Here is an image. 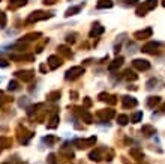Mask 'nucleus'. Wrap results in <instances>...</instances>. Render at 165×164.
Here are the masks:
<instances>
[{"instance_id":"nucleus-9","label":"nucleus","mask_w":165,"mask_h":164,"mask_svg":"<svg viewBox=\"0 0 165 164\" xmlns=\"http://www.w3.org/2000/svg\"><path fill=\"white\" fill-rule=\"evenodd\" d=\"M62 59L57 56V54H51L50 57H48V66H50V69H57L59 66H62Z\"/></svg>"},{"instance_id":"nucleus-42","label":"nucleus","mask_w":165,"mask_h":164,"mask_svg":"<svg viewBox=\"0 0 165 164\" xmlns=\"http://www.w3.org/2000/svg\"><path fill=\"white\" fill-rule=\"evenodd\" d=\"M0 66H2V68H8L9 63L5 60V59H0Z\"/></svg>"},{"instance_id":"nucleus-11","label":"nucleus","mask_w":165,"mask_h":164,"mask_svg":"<svg viewBox=\"0 0 165 164\" xmlns=\"http://www.w3.org/2000/svg\"><path fill=\"white\" fill-rule=\"evenodd\" d=\"M123 62H125V59H123L122 56L116 57V59H114V60L111 62L110 65H108V71H110V72H114V71H117V69H119L123 65Z\"/></svg>"},{"instance_id":"nucleus-22","label":"nucleus","mask_w":165,"mask_h":164,"mask_svg":"<svg viewBox=\"0 0 165 164\" xmlns=\"http://www.w3.org/2000/svg\"><path fill=\"white\" fill-rule=\"evenodd\" d=\"M60 96H62L60 90H53V92H50V94L47 95V99H48V101H59Z\"/></svg>"},{"instance_id":"nucleus-6","label":"nucleus","mask_w":165,"mask_h":164,"mask_svg":"<svg viewBox=\"0 0 165 164\" xmlns=\"http://www.w3.org/2000/svg\"><path fill=\"white\" fill-rule=\"evenodd\" d=\"M15 77L20 78V80H23V81H32L33 77H35V71H17L15 72Z\"/></svg>"},{"instance_id":"nucleus-46","label":"nucleus","mask_w":165,"mask_h":164,"mask_svg":"<svg viewBox=\"0 0 165 164\" xmlns=\"http://www.w3.org/2000/svg\"><path fill=\"white\" fill-rule=\"evenodd\" d=\"M54 3H56V0H44V5H48V6L54 5Z\"/></svg>"},{"instance_id":"nucleus-10","label":"nucleus","mask_w":165,"mask_h":164,"mask_svg":"<svg viewBox=\"0 0 165 164\" xmlns=\"http://www.w3.org/2000/svg\"><path fill=\"white\" fill-rule=\"evenodd\" d=\"M114 110H111V109H108V110H99L98 112V118L101 119V121H110L111 118H114Z\"/></svg>"},{"instance_id":"nucleus-18","label":"nucleus","mask_w":165,"mask_h":164,"mask_svg":"<svg viewBox=\"0 0 165 164\" xmlns=\"http://www.w3.org/2000/svg\"><path fill=\"white\" fill-rule=\"evenodd\" d=\"M113 0H99L98 2V5H96V8L98 9H110L113 8Z\"/></svg>"},{"instance_id":"nucleus-33","label":"nucleus","mask_w":165,"mask_h":164,"mask_svg":"<svg viewBox=\"0 0 165 164\" xmlns=\"http://www.w3.org/2000/svg\"><path fill=\"white\" fill-rule=\"evenodd\" d=\"M141 119H143V112H137L134 116H132V119H131V121L134 122V123H137V122H140Z\"/></svg>"},{"instance_id":"nucleus-34","label":"nucleus","mask_w":165,"mask_h":164,"mask_svg":"<svg viewBox=\"0 0 165 164\" xmlns=\"http://www.w3.org/2000/svg\"><path fill=\"white\" fill-rule=\"evenodd\" d=\"M77 36L78 35L77 33H69L68 36H66V42H69V44H74L75 41H77Z\"/></svg>"},{"instance_id":"nucleus-13","label":"nucleus","mask_w":165,"mask_h":164,"mask_svg":"<svg viewBox=\"0 0 165 164\" xmlns=\"http://www.w3.org/2000/svg\"><path fill=\"white\" fill-rule=\"evenodd\" d=\"M42 36V33L41 32H33V33H29V35H26L20 42H23V44H27V42H32V41H36L38 38H41Z\"/></svg>"},{"instance_id":"nucleus-27","label":"nucleus","mask_w":165,"mask_h":164,"mask_svg":"<svg viewBox=\"0 0 165 164\" xmlns=\"http://www.w3.org/2000/svg\"><path fill=\"white\" fill-rule=\"evenodd\" d=\"M18 89H20V83H18L17 80H11L8 84V90L14 92V90H18Z\"/></svg>"},{"instance_id":"nucleus-1","label":"nucleus","mask_w":165,"mask_h":164,"mask_svg":"<svg viewBox=\"0 0 165 164\" xmlns=\"http://www.w3.org/2000/svg\"><path fill=\"white\" fill-rule=\"evenodd\" d=\"M54 14L53 12H45V11H35L32 12L29 17H27L26 23L27 24H32V23H36V21H42V20H48V18H53Z\"/></svg>"},{"instance_id":"nucleus-21","label":"nucleus","mask_w":165,"mask_h":164,"mask_svg":"<svg viewBox=\"0 0 165 164\" xmlns=\"http://www.w3.org/2000/svg\"><path fill=\"white\" fill-rule=\"evenodd\" d=\"M159 103H161V96H149L147 98V107L149 109H155Z\"/></svg>"},{"instance_id":"nucleus-2","label":"nucleus","mask_w":165,"mask_h":164,"mask_svg":"<svg viewBox=\"0 0 165 164\" xmlns=\"http://www.w3.org/2000/svg\"><path fill=\"white\" fill-rule=\"evenodd\" d=\"M84 74V68L83 66H72L66 71V74H65V78L66 80H71V81H74V80H77L80 78L81 75Z\"/></svg>"},{"instance_id":"nucleus-20","label":"nucleus","mask_w":165,"mask_h":164,"mask_svg":"<svg viewBox=\"0 0 165 164\" xmlns=\"http://www.w3.org/2000/svg\"><path fill=\"white\" fill-rule=\"evenodd\" d=\"M147 12H149V8L146 6V3H144V2H143V3H140L138 6H137V11H135V14H137L138 17H144Z\"/></svg>"},{"instance_id":"nucleus-43","label":"nucleus","mask_w":165,"mask_h":164,"mask_svg":"<svg viewBox=\"0 0 165 164\" xmlns=\"http://www.w3.org/2000/svg\"><path fill=\"white\" fill-rule=\"evenodd\" d=\"M84 105H86V107H90V105H92V99H90V98H84Z\"/></svg>"},{"instance_id":"nucleus-25","label":"nucleus","mask_w":165,"mask_h":164,"mask_svg":"<svg viewBox=\"0 0 165 164\" xmlns=\"http://www.w3.org/2000/svg\"><path fill=\"white\" fill-rule=\"evenodd\" d=\"M81 112H80V114H81V118L84 119V121L87 122V123H92V121H93V118H92V114L87 112V110H84V109H80Z\"/></svg>"},{"instance_id":"nucleus-3","label":"nucleus","mask_w":165,"mask_h":164,"mask_svg":"<svg viewBox=\"0 0 165 164\" xmlns=\"http://www.w3.org/2000/svg\"><path fill=\"white\" fill-rule=\"evenodd\" d=\"M159 47H161V44H159V42H156V41H150V42H147V44H144V45H143L141 51L147 53V54H155V53L159 51Z\"/></svg>"},{"instance_id":"nucleus-12","label":"nucleus","mask_w":165,"mask_h":164,"mask_svg":"<svg viewBox=\"0 0 165 164\" xmlns=\"http://www.w3.org/2000/svg\"><path fill=\"white\" fill-rule=\"evenodd\" d=\"M105 32V27L101 26V24H93V27H92V30H90V38H98L99 35H102Z\"/></svg>"},{"instance_id":"nucleus-29","label":"nucleus","mask_w":165,"mask_h":164,"mask_svg":"<svg viewBox=\"0 0 165 164\" xmlns=\"http://www.w3.org/2000/svg\"><path fill=\"white\" fill-rule=\"evenodd\" d=\"M158 84V78H150L147 83H146V89L147 90H152V89H155Z\"/></svg>"},{"instance_id":"nucleus-39","label":"nucleus","mask_w":165,"mask_h":164,"mask_svg":"<svg viewBox=\"0 0 165 164\" xmlns=\"http://www.w3.org/2000/svg\"><path fill=\"white\" fill-rule=\"evenodd\" d=\"M126 2V6H134V5H137L140 0H125Z\"/></svg>"},{"instance_id":"nucleus-5","label":"nucleus","mask_w":165,"mask_h":164,"mask_svg":"<svg viewBox=\"0 0 165 164\" xmlns=\"http://www.w3.org/2000/svg\"><path fill=\"white\" fill-rule=\"evenodd\" d=\"M132 66L138 71H147V69H150V62L146 60V59H134Z\"/></svg>"},{"instance_id":"nucleus-48","label":"nucleus","mask_w":165,"mask_h":164,"mask_svg":"<svg viewBox=\"0 0 165 164\" xmlns=\"http://www.w3.org/2000/svg\"><path fill=\"white\" fill-rule=\"evenodd\" d=\"M161 112H162V113H165V103L162 104V107H161Z\"/></svg>"},{"instance_id":"nucleus-35","label":"nucleus","mask_w":165,"mask_h":164,"mask_svg":"<svg viewBox=\"0 0 165 164\" xmlns=\"http://www.w3.org/2000/svg\"><path fill=\"white\" fill-rule=\"evenodd\" d=\"M8 101H12V98H6V96H5V94L0 90V105H2L3 103H8Z\"/></svg>"},{"instance_id":"nucleus-26","label":"nucleus","mask_w":165,"mask_h":164,"mask_svg":"<svg viewBox=\"0 0 165 164\" xmlns=\"http://www.w3.org/2000/svg\"><path fill=\"white\" fill-rule=\"evenodd\" d=\"M89 158L92 160V161H101V151H92L90 154H89Z\"/></svg>"},{"instance_id":"nucleus-47","label":"nucleus","mask_w":165,"mask_h":164,"mask_svg":"<svg viewBox=\"0 0 165 164\" xmlns=\"http://www.w3.org/2000/svg\"><path fill=\"white\" fill-rule=\"evenodd\" d=\"M41 71H42V72H45V71H47V66H45V65H41Z\"/></svg>"},{"instance_id":"nucleus-51","label":"nucleus","mask_w":165,"mask_h":164,"mask_svg":"<svg viewBox=\"0 0 165 164\" xmlns=\"http://www.w3.org/2000/svg\"><path fill=\"white\" fill-rule=\"evenodd\" d=\"M0 2H2V0H0Z\"/></svg>"},{"instance_id":"nucleus-23","label":"nucleus","mask_w":165,"mask_h":164,"mask_svg":"<svg viewBox=\"0 0 165 164\" xmlns=\"http://www.w3.org/2000/svg\"><path fill=\"white\" fill-rule=\"evenodd\" d=\"M131 155L134 157L135 160H143V158H144L143 151H141V149H138V147H132V149H131Z\"/></svg>"},{"instance_id":"nucleus-30","label":"nucleus","mask_w":165,"mask_h":164,"mask_svg":"<svg viewBox=\"0 0 165 164\" xmlns=\"http://www.w3.org/2000/svg\"><path fill=\"white\" fill-rule=\"evenodd\" d=\"M57 125H59V116H57V114H54L51 119H50V123H48L47 127H48V128H56Z\"/></svg>"},{"instance_id":"nucleus-40","label":"nucleus","mask_w":165,"mask_h":164,"mask_svg":"<svg viewBox=\"0 0 165 164\" xmlns=\"http://www.w3.org/2000/svg\"><path fill=\"white\" fill-rule=\"evenodd\" d=\"M56 140H57L56 137H45V138H44V142H47L48 145H51V143H54Z\"/></svg>"},{"instance_id":"nucleus-44","label":"nucleus","mask_w":165,"mask_h":164,"mask_svg":"<svg viewBox=\"0 0 165 164\" xmlns=\"http://www.w3.org/2000/svg\"><path fill=\"white\" fill-rule=\"evenodd\" d=\"M69 96H71V98H72V99H77V98H78V94H77L75 90H72V92H71V94H69Z\"/></svg>"},{"instance_id":"nucleus-19","label":"nucleus","mask_w":165,"mask_h":164,"mask_svg":"<svg viewBox=\"0 0 165 164\" xmlns=\"http://www.w3.org/2000/svg\"><path fill=\"white\" fill-rule=\"evenodd\" d=\"M141 133H143L146 137H150V136H153V134L156 133V130H155V127H152V125H143Z\"/></svg>"},{"instance_id":"nucleus-15","label":"nucleus","mask_w":165,"mask_h":164,"mask_svg":"<svg viewBox=\"0 0 165 164\" xmlns=\"http://www.w3.org/2000/svg\"><path fill=\"white\" fill-rule=\"evenodd\" d=\"M83 6H84V3L83 5H78V6H71V8L66 9V12H65V17H72V15H77L80 11L83 9Z\"/></svg>"},{"instance_id":"nucleus-36","label":"nucleus","mask_w":165,"mask_h":164,"mask_svg":"<svg viewBox=\"0 0 165 164\" xmlns=\"http://www.w3.org/2000/svg\"><path fill=\"white\" fill-rule=\"evenodd\" d=\"M137 51V45L134 42H131V44H128V53L129 54H132V53H135Z\"/></svg>"},{"instance_id":"nucleus-7","label":"nucleus","mask_w":165,"mask_h":164,"mask_svg":"<svg viewBox=\"0 0 165 164\" xmlns=\"http://www.w3.org/2000/svg\"><path fill=\"white\" fill-rule=\"evenodd\" d=\"M96 143V137L93 136V137L90 138H86V140H74V145H77V147H80V149H84V147H89V146H93Z\"/></svg>"},{"instance_id":"nucleus-45","label":"nucleus","mask_w":165,"mask_h":164,"mask_svg":"<svg viewBox=\"0 0 165 164\" xmlns=\"http://www.w3.org/2000/svg\"><path fill=\"white\" fill-rule=\"evenodd\" d=\"M26 104H27V96H23L20 99V105H26Z\"/></svg>"},{"instance_id":"nucleus-31","label":"nucleus","mask_w":165,"mask_h":164,"mask_svg":"<svg viewBox=\"0 0 165 164\" xmlns=\"http://www.w3.org/2000/svg\"><path fill=\"white\" fill-rule=\"evenodd\" d=\"M6 23H8V18H6V14L0 11V29H5V27H6Z\"/></svg>"},{"instance_id":"nucleus-16","label":"nucleus","mask_w":165,"mask_h":164,"mask_svg":"<svg viewBox=\"0 0 165 164\" xmlns=\"http://www.w3.org/2000/svg\"><path fill=\"white\" fill-rule=\"evenodd\" d=\"M57 51H59V54H62L63 57H66V59H72V56H74V54H72V51H71L66 45H59Z\"/></svg>"},{"instance_id":"nucleus-14","label":"nucleus","mask_w":165,"mask_h":164,"mask_svg":"<svg viewBox=\"0 0 165 164\" xmlns=\"http://www.w3.org/2000/svg\"><path fill=\"white\" fill-rule=\"evenodd\" d=\"M26 5H27V0H9L8 8L14 11V9H18L21 6H26Z\"/></svg>"},{"instance_id":"nucleus-17","label":"nucleus","mask_w":165,"mask_h":164,"mask_svg":"<svg viewBox=\"0 0 165 164\" xmlns=\"http://www.w3.org/2000/svg\"><path fill=\"white\" fill-rule=\"evenodd\" d=\"M11 59L12 60H33L35 59V56L33 54H12L11 56Z\"/></svg>"},{"instance_id":"nucleus-49","label":"nucleus","mask_w":165,"mask_h":164,"mask_svg":"<svg viewBox=\"0 0 165 164\" xmlns=\"http://www.w3.org/2000/svg\"><path fill=\"white\" fill-rule=\"evenodd\" d=\"M162 6H164V8H165V0H162Z\"/></svg>"},{"instance_id":"nucleus-38","label":"nucleus","mask_w":165,"mask_h":164,"mask_svg":"<svg viewBox=\"0 0 165 164\" xmlns=\"http://www.w3.org/2000/svg\"><path fill=\"white\" fill-rule=\"evenodd\" d=\"M116 98H117V96H114V95H108V98H107V103H110V104H116L117 103V99H116Z\"/></svg>"},{"instance_id":"nucleus-37","label":"nucleus","mask_w":165,"mask_h":164,"mask_svg":"<svg viewBox=\"0 0 165 164\" xmlns=\"http://www.w3.org/2000/svg\"><path fill=\"white\" fill-rule=\"evenodd\" d=\"M47 161H48V164H56V155H54V154H50L48 158H47Z\"/></svg>"},{"instance_id":"nucleus-8","label":"nucleus","mask_w":165,"mask_h":164,"mask_svg":"<svg viewBox=\"0 0 165 164\" xmlns=\"http://www.w3.org/2000/svg\"><path fill=\"white\" fill-rule=\"evenodd\" d=\"M122 105L123 109H134V107H137L138 105V101L134 98V96H123L122 98Z\"/></svg>"},{"instance_id":"nucleus-4","label":"nucleus","mask_w":165,"mask_h":164,"mask_svg":"<svg viewBox=\"0 0 165 164\" xmlns=\"http://www.w3.org/2000/svg\"><path fill=\"white\" fill-rule=\"evenodd\" d=\"M152 35H153V29H152V27H146V29H143V30H137V32L134 33V38L138 39V41H143V39L152 38Z\"/></svg>"},{"instance_id":"nucleus-41","label":"nucleus","mask_w":165,"mask_h":164,"mask_svg":"<svg viewBox=\"0 0 165 164\" xmlns=\"http://www.w3.org/2000/svg\"><path fill=\"white\" fill-rule=\"evenodd\" d=\"M99 101H107V98H108V94H105V92H102V94H99Z\"/></svg>"},{"instance_id":"nucleus-28","label":"nucleus","mask_w":165,"mask_h":164,"mask_svg":"<svg viewBox=\"0 0 165 164\" xmlns=\"http://www.w3.org/2000/svg\"><path fill=\"white\" fill-rule=\"evenodd\" d=\"M117 122H119V125L125 127V125L129 122V118H128L126 114H119V116H117Z\"/></svg>"},{"instance_id":"nucleus-50","label":"nucleus","mask_w":165,"mask_h":164,"mask_svg":"<svg viewBox=\"0 0 165 164\" xmlns=\"http://www.w3.org/2000/svg\"><path fill=\"white\" fill-rule=\"evenodd\" d=\"M3 164H9V163H3Z\"/></svg>"},{"instance_id":"nucleus-24","label":"nucleus","mask_w":165,"mask_h":164,"mask_svg":"<svg viewBox=\"0 0 165 164\" xmlns=\"http://www.w3.org/2000/svg\"><path fill=\"white\" fill-rule=\"evenodd\" d=\"M125 78H126L128 81H135V80L138 78V75H137L134 71H131V69H126V71H125Z\"/></svg>"},{"instance_id":"nucleus-32","label":"nucleus","mask_w":165,"mask_h":164,"mask_svg":"<svg viewBox=\"0 0 165 164\" xmlns=\"http://www.w3.org/2000/svg\"><path fill=\"white\" fill-rule=\"evenodd\" d=\"M144 3H146V6L149 8V11H152V9H155L158 6V0H146Z\"/></svg>"}]
</instances>
